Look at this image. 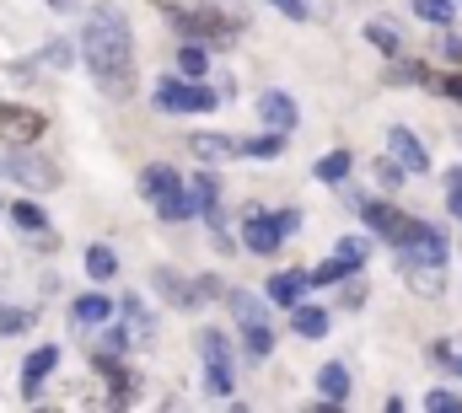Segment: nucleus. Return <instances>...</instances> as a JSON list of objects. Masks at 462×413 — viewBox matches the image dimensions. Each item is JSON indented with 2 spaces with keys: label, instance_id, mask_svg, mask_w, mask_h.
I'll return each instance as SVG.
<instances>
[{
  "label": "nucleus",
  "instance_id": "1",
  "mask_svg": "<svg viewBox=\"0 0 462 413\" xmlns=\"http://www.w3.org/2000/svg\"><path fill=\"white\" fill-rule=\"evenodd\" d=\"M81 65L103 97L134 92V43H129V22L118 5H92L81 16Z\"/></svg>",
  "mask_w": 462,
  "mask_h": 413
},
{
  "label": "nucleus",
  "instance_id": "2",
  "mask_svg": "<svg viewBox=\"0 0 462 413\" xmlns=\"http://www.w3.org/2000/svg\"><path fill=\"white\" fill-rule=\"evenodd\" d=\"M387 242L398 247V263H447V236L436 225H425V220H409L403 215Z\"/></svg>",
  "mask_w": 462,
  "mask_h": 413
},
{
  "label": "nucleus",
  "instance_id": "3",
  "mask_svg": "<svg viewBox=\"0 0 462 413\" xmlns=\"http://www.w3.org/2000/svg\"><path fill=\"white\" fill-rule=\"evenodd\" d=\"M0 178H11V183H22V188H32V194L60 188V167L43 161V156H27V145H16V151L0 161Z\"/></svg>",
  "mask_w": 462,
  "mask_h": 413
},
{
  "label": "nucleus",
  "instance_id": "4",
  "mask_svg": "<svg viewBox=\"0 0 462 413\" xmlns=\"http://www.w3.org/2000/svg\"><path fill=\"white\" fill-rule=\"evenodd\" d=\"M172 22H178L194 43H210V49H231V43H236V22L216 16V11H172Z\"/></svg>",
  "mask_w": 462,
  "mask_h": 413
},
{
  "label": "nucleus",
  "instance_id": "5",
  "mask_svg": "<svg viewBox=\"0 0 462 413\" xmlns=\"http://www.w3.org/2000/svg\"><path fill=\"white\" fill-rule=\"evenodd\" d=\"M151 103L162 107V113H210L221 97L210 87H194V81H162Z\"/></svg>",
  "mask_w": 462,
  "mask_h": 413
},
{
  "label": "nucleus",
  "instance_id": "6",
  "mask_svg": "<svg viewBox=\"0 0 462 413\" xmlns=\"http://www.w3.org/2000/svg\"><path fill=\"white\" fill-rule=\"evenodd\" d=\"M49 129V118L38 107H16V103H0V140L5 145H38Z\"/></svg>",
  "mask_w": 462,
  "mask_h": 413
},
{
  "label": "nucleus",
  "instance_id": "7",
  "mask_svg": "<svg viewBox=\"0 0 462 413\" xmlns=\"http://www.w3.org/2000/svg\"><path fill=\"white\" fill-rule=\"evenodd\" d=\"M242 242H247V252H280V242H285V225H280V215H247V225H242Z\"/></svg>",
  "mask_w": 462,
  "mask_h": 413
},
{
  "label": "nucleus",
  "instance_id": "8",
  "mask_svg": "<svg viewBox=\"0 0 462 413\" xmlns=\"http://www.w3.org/2000/svg\"><path fill=\"white\" fill-rule=\"evenodd\" d=\"M151 280H156V290H162V296H167V301H172L178 311H194L199 301H205V290H199V280L189 285V280H183V274H172V269H156Z\"/></svg>",
  "mask_w": 462,
  "mask_h": 413
},
{
  "label": "nucleus",
  "instance_id": "9",
  "mask_svg": "<svg viewBox=\"0 0 462 413\" xmlns=\"http://www.w3.org/2000/svg\"><path fill=\"white\" fill-rule=\"evenodd\" d=\"M54 365H60V349H54V344H43V349H32V354L22 360V398H27V403L38 398V387H43V376H49Z\"/></svg>",
  "mask_w": 462,
  "mask_h": 413
},
{
  "label": "nucleus",
  "instance_id": "10",
  "mask_svg": "<svg viewBox=\"0 0 462 413\" xmlns=\"http://www.w3.org/2000/svg\"><path fill=\"white\" fill-rule=\"evenodd\" d=\"M258 118H263L274 134H291V129L301 124V113H296V103H291L285 92H263V97H258Z\"/></svg>",
  "mask_w": 462,
  "mask_h": 413
},
{
  "label": "nucleus",
  "instance_id": "11",
  "mask_svg": "<svg viewBox=\"0 0 462 413\" xmlns=\"http://www.w3.org/2000/svg\"><path fill=\"white\" fill-rule=\"evenodd\" d=\"M387 151L403 161V172H430V156H425V145L409 129H387Z\"/></svg>",
  "mask_w": 462,
  "mask_h": 413
},
{
  "label": "nucleus",
  "instance_id": "12",
  "mask_svg": "<svg viewBox=\"0 0 462 413\" xmlns=\"http://www.w3.org/2000/svg\"><path fill=\"white\" fill-rule=\"evenodd\" d=\"M189 151H194L199 161H231V156H247V145L231 140V134H194Z\"/></svg>",
  "mask_w": 462,
  "mask_h": 413
},
{
  "label": "nucleus",
  "instance_id": "13",
  "mask_svg": "<svg viewBox=\"0 0 462 413\" xmlns=\"http://www.w3.org/2000/svg\"><path fill=\"white\" fill-rule=\"evenodd\" d=\"M307 285H312V274H301V269H285V274H274V280L263 285V296H269L274 307H296Z\"/></svg>",
  "mask_w": 462,
  "mask_h": 413
},
{
  "label": "nucleus",
  "instance_id": "14",
  "mask_svg": "<svg viewBox=\"0 0 462 413\" xmlns=\"http://www.w3.org/2000/svg\"><path fill=\"white\" fill-rule=\"evenodd\" d=\"M242 349H247V360H269V354H274V333H269L263 317L242 322Z\"/></svg>",
  "mask_w": 462,
  "mask_h": 413
},
{
  "label": "nucleus",
  "instance_id": "15",
  "mask_svg": "<svg viewBox=\"0 0 462 413\" xmlns=\"http://www.w3.org/2000/svg\"><path fill=\"white\" fill-rule=\"evenodd\" d=\"M355 209H360V220H365L376 236H393V231H398V220H403V215H398L393 205H376V199H360Z\"/></svg>",
  "mask_w": 462,
  "mask_h": 413
},
{
  "label": "nucleus",
  "instance_id": "16",
  "mask_svg": "<svg viewBox=\"0 0 462 413\" xmlns=\"http://www.w3.org/2000/svg\"><path fill=\"white\" fill-rule=\"evenodd\" d=\"M291 327H296L301 338H323V333H328V311L323 307H301V301H296V307H291Z\"/></svg>",
  "mask_w": 462,
  "mask_h": 413
},
{
  "label": "nucleus",
  "instance_id": "17",
  "mask_svg": "<svg viewBox=\"0 0 462 413\" xmlns=\"http://www.w3.org/2000/svg\"><path fill=\"white\" fill-rule=\"evenodd\" d=\"M365 43L382 49V54H393V60L403 54V32H398L393 22H365Z\"/></svg>",
  "mask_w": 462,
  "mask_h": 413
},
{
  "label": "nucleus",
  "instance_id": "18",
  "mask_svg": "<svg viewBox=\"0 0 462 413\" xmlns=\"http://www.w3.org/2000/svg\"><path fill=\"white\" fill-rule=\"evenodd\" d=\"M151 205H156V215H162V220H189V215H199V209H194V199L183 194V183H178V188H167V194H162V199H151Z\"/></svg>",
  "mask_w": 462,
  "mask_h": 413
},
{
  "label": "nucleus",
  "instance_id": "19",
  "mask_svg": "<svg viewBox=\"0 0 462 413\" xmlns=\"http://www.w3.org/2000/svg\"><path fill=\"white\" fill-rule=\"evenodd\" d=\"M108 311H114L108 296H81V301L70 307V322H76V327H92V322H108Z\"/></svg>",
  "mask_w": 462,
  "mask_h": 413
},
{
  "label": "nucleus",
  "instance_id": "20",
  "mask_svg": "<svg viewBox=\"0 0 462 413\" xmlns=\"http://www.w3.org/2000/svg\"><path fill=\"white\" fill-rule=\"evenodd\" d=\"M318 387H323L328 403H345L349 398V371L345 365H323V371H318Z\"/></svg>",
  "mask_w": 462,
  "mask_h": 413
},
{
  "label": "nucleus",
  "instance_id": "21",
  "mask_svg": "<svg viewBox=\"0 0 462 413\" xmlns=\"http://www.w3.org/2000/svg\"><path fill=\"white\" fill-rule=\"evenodd\" d=\"M87 274H92V280H114V274H118L114 247H103V242H97V247H87Z\"/></svg>",
  "mask_w": 462,
  "mask_h": 413
},
{
  "label": "nucleus",
  "instance_id": "22",
  "mask_svg": "<svg viewBox=\"0 0 462 413\" xmlns=\"http://www.w3.org/2000/svg\"><path fill=\"white\" fill-rule=\"evenodd\" d=\"M140 188H145L151 199H162L167 188H178V172H172V167H145V172H140Z\"/></svg>",
  "mask_w": 462,
  "mask_h": 413
},
{
  "label": "nucleus",
  "instance_id": "23",
  "mask_svg": "<svg viewBox=\"0 0 462 413\" xmlns=\"http://www.w3.org/2000/svg\"><path fill=\"white\" fill-rule=\"evenodd\" d=\"M5 209H11V220H16L22 231H49V215L32 205V199H16V205H5Z\"/></svg>",
  "mask_w": 462,
  "mask_h": 413
},
{
  "label": "nucleus",
  "instance_id": "24",
  "mask_svg": "<svg viewBox=\"0 0 462 413\" xmlns=\"http://www.w3.org/2000/svg\"><path fill=\"white\" fill-rule=\"evenodd\" d=\"M216 194H221V183H216L210 172H199V178H194V188H189V199H194L199 215H210V209H216Z\"/></svg>",
  "mask_w": 462,
  "mask_h": 413
},
{
  "label": "nucleus",
  "instance_id": "25",
  "mask_svg": "<svg viewBox=\"0 0 462 413\" xmlns=\"http://www.w3.org/2000/svg\"><path fill=\"white\" fill-rule=\"evenodd\" d=\"M312 172H318L323 183H345V178H349V151H328V156H323Z\"/></svg>",
  "mask_w": 462,
  "mask_h": 413
},
{
  "label": "nucleus",
  "instance_id": "26",
  "mask_svg": "<svg viewBox=\"0 0 462 413\" xmlns=\"http://www.w3.org/2000/svg\"><path fill=\"white\" fill-rule=\"evenodd\" d=\"M205 387L216 398H231V360H205Z\"/></svg>",
  "mask_w": 462,
  "mask_h": 413
},
{
  "label": "nucleus",
  "instance_id": "27",
  "mask_svg": "<svg viewBox=\"0 0 462 413\" xmlns=\"http://www.w3.org/2000/svg\"><path fill=\"white\" fill-rule=\"evenodd\" d=\"M27 327H32V311H27V307H5V301H0V338L27 333Z\"/></svg>",
  "mask_w": 462,
  "mask_h": 413
},
{
  "label": "nucleus",
  "instance_id": "28",
  "mask_svg": "<svg viewBox=\"0 0 462 413\" xmlns=\"http://www.w3.org/2000/svg\"><path fill=\"white\" fill-rule=\"evenodd\" d=\"M414 16H425L430 27H452V0H414Z\"/></svg>",
  "mask_w": 462,
  "mask_h": 413
},
{
  "label": "nucleus",
  "instance_id": "29",
  "mask_svg": "<svg viewBox=\"0 0 462 413\" xmlns=\"http://www.w3.org/2000/svg\"><path fill=\"white\" fill-rule=\"evenodd\" d=\"M387 81H393V87H420V81H430V76H425V65H414V60H398V65L387 70Z\"/></svg>",
  "mask_w": 462,
  "mask_h": 413
},
{
  "label": "nucleus",
  "instance_id": "30",
  "mask_svg": "<svg viewBox=\"0 0 462 413\" xmlns=\"http://www.w3.org/2000/svg\"><path fill=\"white\" fill-rule=\"evenodd\" d=\"M345 274H355V269H349L345 258H339V252H334V258H328V263H318V269H312V285H339V280H345Z\"/></svg>",
  "mask_w": 462,
  "mask_h": 413
},
{
  "label": "nucleus",
  "instance_id": "31",
  "mask_svg": "<svg viewBox=\"0 0 462 413\" xmlns=\"http://www.w3.org/2000/svg\"><path fill=\"white\" fill-rule=\"evenodd\" d=\"M178 65H183V76H205V70H210V54H205L199 43H189V49L178 54Z\"/></svg>",
  "mask_w": 462,
  "mask_h": 413
},
{
  "label": "nucleus",
  "instance_id": "32",
  "mask_svg": "<svg viewBox=\"0 0 462 413\" xmlns=\"http://www.w3.org/2000/svg\"><path fill=\"white\" fill-rule=\"evenodd\" d=\"M242 145H247V156H280L285 134H274V129H269V134H258V140H242Z\"/></svg>",
  "mask_w": 462,
  "mask_h": 413
},
{
  "label": "nucleus",
  "instance_id": "33",
  "mask_svg": "<svg viewBox=\"0 0 462 413\" xmlns=\"http://www.w3.org/2000/svg\"><path fill=\"white\" fill-rule=\"evenodd\" d=\"M199 354H205V360H231L226 338H221V333H216V327H210V333H199Z\"/></svg>",
  "mask_w": 462,
  "mask_h": 413
},
{
  "label": "nucleus",
  "instance_id": "34",
  "mask_svg": "<svg viewBox=\"0 0 462 413\" xmlns=\"http://www.w3.org/2000/svg\"><path fill=\"white\" fill-rule=\"evenodd\" d=\"M376 178H382V188H398V183H403V161H398V156L376 161Z\"/></svg>",
  "mask_w": 462,
  "mask_h": 413
},
{
  "label": "nucleus",
  "instance_id": "35",
  "mask_svg": "<svg viewBox=\"0 0 462 413\" xmlns=\"http://www.w3.org/2000/svg\"><path fill=\"white\" fill-rule=\"evenodd\" d=\"M425 408H430V413H457L462 403H457V392H430V398H425Z\"/></svg>",
  "mask_w": 462,
  "mask_h": 413
},
{
  "label": "nucleus",
  "instance_id": "36",
  "mask_svg": "<svg viewBox=\"0 0 462 413\" xmlns=\"http://www.w3.org/2000/svg\"><path fill=\"white\" fill-rule=\"evenodd\" d=\"M447 209L462 220V172H452V178H447Z\"/></svg>",
  "mask_w": 462,
  "mask_h": 413
},
{
  "label": "nucleus",
  "instance_id": "37",
  "mask_svg": "<svg viewBox=\"0 0 462 413\" xmlns=\"http://www.w3.org/2000/svg\"><path fill=\"white\" fill-rule=\"evenodd\" d=\"M269 5H274V11H285V16H296V22H307V16H312V5H307V0H269Z\"/></svg>",
  "mask_w": 462,
  "mask_h": 413
},
{
  "label": "nucleus",
  "instance_id": "38",
  "mask_svg": "<svg viewBox=\"0 0 462 413\" xmlns=\"http://www.w3.org/2000/svg\"><path fill=\"white\" fill-rule=\"evenodd\" d=\"M441 97H452V103H462V76H441V81H430Z\"/></svg>",
  "mask_w": 462,
  "mask_h": 413
},
{
  "label": "nucleus",
  "instance_id": "39",
  "mask_svg": "<svg viewBox=\"0 0 462 413\" xmlns=\"http://www.w3.org/2000/svg\"><path fill=\"white\" fill-rule=\"evenodd\" d=\"M129 338H134V333H129V327H108V333H103V344H108V349H124V344H129Z\"/></svg>",
  "mask_w": 462,
  "mask_h": 413
},
{
  "label": "nucleus",
  "instance_id": "40",
  "mask_svg": "<svg viewBox=\"0 0 462 413\" xmlns=\"http://www.w3.org/2000/svg\"><path fill=\"white\" fill-rule=\"evenodd\" d=\"M441 49H447V60H462V43L447 32V27H441Z\"/></svg>",
  "mask_w": 462,
  "mask_h": 413
},
{
  "label": "nucleus",
  "instance_id": "41",
  "mask_svg": "<svg viewBox=\"0 0 462 413\" xmlns=\"http://www.w3.org/2000/svg\"><path fill=\"white\" fill-rule=\"evenodd\" d=\"M49 5H54V11H70V5H76V0H49Z\"/></svg>",
  "mask_w": 462,
  "mask_h": 413
},
{
  "label": "nucleus",
  "instance_id": "42",
  "mask_svg": "<svg viewBox=\"0 0 462 413\" xmlns=\"http://www.w3.org/2000/svg\"><path fill=\"white\" fill-rule=\"evenodd\" d=\"M452 365H457V376H462V360H452Z\"/></svg>",
  "mask_w": 462,
  "mask_h": 413
},
{
  "label": "nucleus",
  "instance_id": "43",
  "mask_svg": "<svg viewBox=\"0 0 462 413\" xmlns=\"http://www.w3.org/2000/svg\"><path fill=\"white\" fill-rule=\"evenodd\" d=\"M457 140H462V129H457Z\"/></svg>",
  "mask_w": 462,
  "mask_h": 413
}]
</instances>
